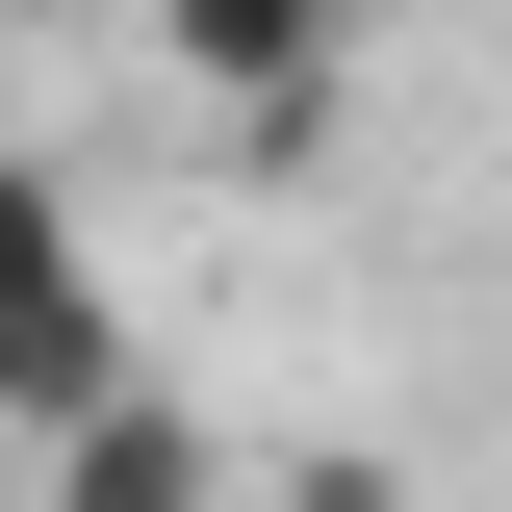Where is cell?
Listing matches in <instances>:
<instances>
[{"label":"cell","instance_id":"4","mask_svg":"<svg viewBox=\"0 0 512 512\" xmlns=\"http://www.w3.org/2000/svg\"><path fill=\"white\" fill-rule=\"evenodd\" d=\"M0 154H26V103H0Z\"/></svg>","mask_w":512,"mask_h":512},{"label":"cell","instance_id":"3","mask_svg":"<svg viewBox=\"0 0 512 512\" xmlns=\"http://www.w3.org/2000/svg\"><path fill=\"white\" fill-rule=\"evenodd\" d=\"M26 512H231V436L180 384H103L77 436H26Z\"/></svg>","mask_w":512,"mask_h":512},{"label":"cell","instance_id":"2","mask_svg":"<svg viewBox=\"0 0 512 512\" xmlns=\"http://www.w3.org/2000/svg\"><path fill=\"white\" fill-rule=\"evenodd\" d=\"M154 52H180V103H231L256 180L333 154V0H154Z\"/></svg>","mask_w":512,"mask_h":512},{"label":"cell","instance_id":"1","mask_svg":"<svg viewBox=\"0 0 512 512\" xmlns=\"http://www.w3.org/2000/svg\"><path fill=\"white\" fill-rule=\"evenodd\" d=\"M103 384H154V359H128V282H103V231H77L52 154H0V461L77 436Z\"/></svg>","mask_w":512,"mask_h":512}]
</instances>
